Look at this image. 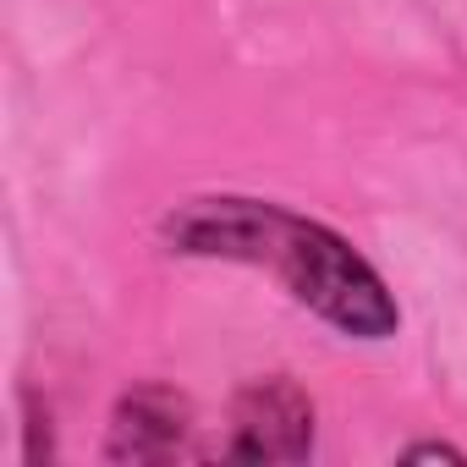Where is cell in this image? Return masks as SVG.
<instances>
[{
	"mask_svg": "<svg viewBox=\"0 0 467 467\" xmlns=\"http://www.w3.org/2000/svg\"><path fill=\"white\" fill-rule=\"evenodd\" d=\"M231 462H308L314 456V401L297 379L270 374L237 390L231 434L220 445Z\"/></svg>",
	"mask_w": 467,
	"mask_h": 467,
	"instance_id": "obj_2",
	"label": "cell"
},
{
	"mask_svg": "<svg viewBox=\"0 0 467 467\" xmlns=\"http://www.w3.org/2000/svg\"><path fill=\"white\" fill-rule=\"evenodd\" d=\"M160 237L171 254L187 259H231L270 270L308 314H319L352 341H385L401 325L390 286L341 231L303 220L270 198H187L160 220Z\"/></svg>",
	"mask_w": 467,
	"mask_h": 467,
	"instance_id": "obj_1",
	"label": "cell"
},
{
	"mask_svg": "<svg viewBox=\"0 0 467 467\" xmlns=\"http://www.w3.org/2000/svg\"><path fill=\"white\" fill-rule=\"evenodd\" d=\"M187 434H192V401L165 385H138L110 412L105 456L110 462H165L187 451Z\"/></svg>",
	"mask_w": 467,
	"mask_h": 467,
	"instance_id": "obj_3",
	"label": "cell"
},
{
	"mask_svg": "<svg viewBox=\"0 0 467 467\" xmlns=\"http://www.w3.org/2000/svg\"><path fill=\"white\" fill-rule=\"evenodd\" d=\"M401 462H467V451H456L445 440H418V445L401 451Z\"/></svg>",
	"mask_w": 467,
	"mask_h": 467,
	"instance_id": "obj_4",
	"label": "cell"
}]
</instances>
